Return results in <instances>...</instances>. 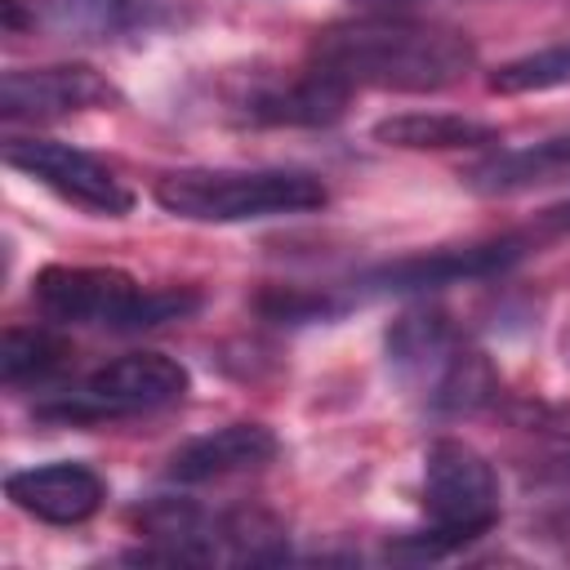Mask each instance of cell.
Here are the masks:
<instances>
[{
	"instance_id": "15",
	"label": "cell",
	"mask_w": 570,
	"mask_h": 570,
	"mask_svg": "<svg viewBox=\"0 0 570 570\" xmlns=\"http://www.w3.org/2000/svg\"><path fill=\"white\" fill-rule=\"evenodd\" d=\"M370 134L374 142L401 147V151H459V147L499 142V125L450 116V111H396V116H383Z\"/></svg>"
},
{
	"instance_id": "18",
	"label": "cell",
	"mask_w": 570,
	"mask_h": 570,
	"mask_svg": "<svg viewBox=\"0 0 570 570\" xmlns=\"http://www.w3.org/2000/svg\"><path fill=\"white\" fill-rule=\"evenodd\" d=\"M258 307H263V316L267 321H289V325H298V321H334V316H343L347 312V298H334L330 289H267L263 298H258Z\"/></svg>"
},
{
	"instance_id": "13",
	"label": "cell",
	"mask_w": 570,
	"mask_h": 570,
	"mask_svg": "<svg viewBox=\"0 0 570 570\" xmlns=\"http://www.w3.org/2000/svg\"><path fill=\"white\" fill-rule=\"evenodd\" d=\"M281 441L272 428L263 423H227L214 428L187 445H178L169 454V476L178 485H205V481H223V476H240L254 468H267L276 459Z\"/></svg>"
},
{
	"instance_id": "1",
	"label": "cell",
	"mask_w": 570,
	"mask_h": 570,
	"mask_svg": "<svg viewBox=\"0 0 570 570\" xmlns=\"http://www.w3.org/2000/svg\"><path fill=\"white\" fill-rule=\"evenodd\" d=\"M476 62L468 31L401 13H370L334 22L312 36L307 67L347 85V89H387V94H436L463 80Z\"/></svg>"
},
{
	"instance_id": "9",
	"label": "cell",
	"mask_w": 570,
	"mask_h": 570,
	"mask_svg": "<svg viewBox=\"0 0 570 570\" xmlns=\"http://www.w3.org/2000/svg\"><path fill=\"white\" fill-rule=\"evenodd\" d=\"M4 165L36 178L53 196H62V200H71L89 214L120 218V214L134 209L129 183L85 147L53 142V138H9L4 142Z\"/></svg>"
},
{
	"instance_id": "12",
	"label": "cell",
	"mask_w": 570,
	"mask_h": 570,
	"mask_svg": "<svg viewBox=\"0 0 570 570\" xmlns=\"http://www.w3.org/2000/svg\"><path fill=\"white\" fill-rule=\"evenodd\" d=\"M4 494H9L13 508H22L27 517H36L45 525H80L102 508L107 485L94 468L62 459V463H40V468L9 472Z\"/></svg>"
},
{
	"instance_id": "4",
	"label": "cell",
	"mask_w": 570,
	"mask_h": 570,
	"mask_svg": "<svg viewBox=\"0 0 570 570\" xmlns=\"http://www.w3.org/2000/svg\"><path fill=\"white\" fill-rule=\"evenodd\" d=\"M151 196L165 214L187 223H258L330 200L325 183L303 169H174L156 178Z\"/></svg>"
},
{
	"instance_id": "5",
	"label": "cell",
	"mask_w": 570,
	"mask_h": 570,
	"mask_svg": "<svg viewBox=\"0 0 570 570\" xmlns=\"http://www.w3.org/2000/svg\"><path fill=\"white\" fill-rule=\"evenodd\" d=\"M423 512L432 530L396 543V557H441L494 530L503 503L490 459L459 436L432 441L423 454Z\"/></svg>"
},
{
	"instance_id": "19",
	"label": "cell",
	"mask_w": 570,
	"mask_h": 570,
	"mask_svg": "<svg viewBox=\"0 0 570 570\" xmlns=\"http://www.w3.org/2000/svg\"><path fill=\"white\" fill-rule=\"evenodd\" d=\"M361 4H374V9H383V13H387L392 4H414V0H361Z\"/></svg>"
},
{
	"instance_id": "14",
	"label": "cell",
	"mask_w": 570,
	"mask_h": 570,
	"mask_svg": "<svg viewBox=\"0 0 570 570\" xmlns=\"http://www.w3.org/2000/svg\"><path fill=\"white\" fill-rule=\"evenodd\" d=\"M347 85L321 76V71H298L289 80L263 85L240 98V116L254 125H334L347 107Z\"/></svg>"
},
{
	"instance_id": "2",
	"label": "cell",
	"mask_w": 570,
	"mask_h": 570,
	"mask_svg": "<svg viewBox=\"0 0 570 570\" xmlns=\"http://www.w3.org/2000/svg\"><path fill=\"white\" fill-rule=\"evenodd\" d=\"M387 365L436 414H472L494 401L499 379L481 347H472L454 321L436 307H414L387 330Z\"/></svg>"
},
{
	"instance_id": "3",
	"label": "cell",
	"mask_w": 570,
	"mask_h": 570,
	"mask_svg": "<svg viewBox=\"0 0 570 570\" xmlns=\"http://www.w3.org/2000/svg\"><path fill=\"white\" fill-rule=\"evenodd\" d=\"M31 303L58 325H94V330H156L169 321H187L200 312L196 289H147L120 267H71L49 263L31 281Z\"/></svg>"
},
{
	"instance_id": "8",
	"label": "cell",
	"mask_w": 570,
	"mask_h": 570,
	"mask_svg": "<svg viewBox=\"0 0 570 570\" xmlns=\"http://www.w3.org/2000/svg\"><path fill=\"white\" fill-rule=\"evenodd\" d=\"M200 18V0H31V22L71 45H138L151 36H183Z\"/></svg>"
},
{
	"instance_id": "17",
	"label": "cell",
	"mask_w": 570,
	"mask_h": 570,
	"mask_svg": "<svg viewBox=\"0 0 570 570\" xmlns=\"http://www.w3.org/2000/svg\"><path fill=\"white\" fill-rule=\"evenodd\" d=\"M494 94H548V89H570V40L543 45L525 58L503 62L490 76Z\"/></svg>"
},
{
	"instance_id": "7",
	"label": "cell",
	"mask_w": 570,
	"mask_h": 570,
	"mask_svg": "<svg viewBox=\"0 0 570 570\" xmlns=\"http://www.w3.org/2000/svg\"><path fill=\"white\" fill-rule=\"evenodd\" d=\"M191 387V374L183 361L165 352H125L94 374H85L71 392L58 401L36 405V419L49 423H102V419H129V414H151L174 401H183Z\"/></svg>"
},
{
	"instance_id": "11",
	"label": "cell",
	"mask_w": 570,
	"mask_h": 570,
	"mask_svg": "<svg viewBox=\"0 0 570 570\" xmlns=\"http://www.w3.org/2000/svg\"><path fill=\"white\" fill-rule=\"evenodd\" d=\"M521 258V240H485V245H445V249H423V254H405L392 258L374 272H365L361 281H352L365 294H423V289H441V285H459V281H481L503 272L508 263Z\"/></svg>"
},
{
	"instance_id": "16",
	"label": "cell",
	"mask_w": 570,
	"mask_h": 570,
	"mask_svg": "<svg viewBox=\"0 0 570 570\" xmlns=\"http://www.w3.org/2000/svg\"><path fill=\"white\" fill-rule=\"evenodd\" d=\"M71 356V343L58 338L53 330H4L0 338V379L9 387H22V383H45L53 379Z\"/></svg>"
},
{
	"instance_id": "6",
	"label": "cell",
	"mask_w": 570,
	"mask_h": 570,
	"mask_svg": "<svg viewBox=\"0 0 570 570\" xmlns=\"http://www.w3.org/2000/svg\"><path fill=\"white\" fill-rule=\"evenodd\" d=\"M138 530L156 543L134 561H276L285 557V530L276 517L240 508L209 512L191 499H151L134 512Z\"/></svg>"
},
{
	"instance_id": "10",
	"label": "cell",
	"mask_w": 570,
	"mask_h": 570,
	"mask_svg": "<svg viewBox=\"0 0 570 570\" xmlns=\"http://www.w3.org/2000/svg\"><path fill=\"white\" fill-rule=\"evenodd\" d=\"M116 102H120V89L85 62L18 67V71H4L0 80L4 120H62L76 111H107Z\"/></svg>"
}]
</instances>
